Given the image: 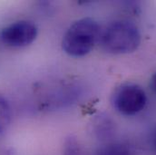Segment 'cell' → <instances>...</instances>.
I'll use <instances>...</instances> for the list:
<instances>
[{"mask_svg":"<svg viewBox=\"0 0 156 155\" xmlns=\"http://www.w3.org/2000/svg\"><path fill=\"white\" fill-rule=\"evenodd\" d=\"M99 43L108 54H130L140 45L141 34L133 22L120 19L111 22L101 31Z\"/></svg>","mask_w":156,"mask_h":155,"instance_id":"cell-1","label":"cell"},{"mask_svg":"<svg viewBox=\"0 0 156 155\" xmlns=\"http://www.w3.org/2000/svg\"><path fill=\"white\" fill-rule=\"evenodd\" d=\"M101 31L98 23L91 17L76 20L65 33L62 40V48L70 56H84L99 42Z\"/></svg>","mask_w":156,"mask_h":155,"instance_id":"cell-2","label":"cell"},{"mask_svg":"<svg viewBox=\"0 0 156 155\" xmlns=\"http://www.w3.org/2000/svg\"><path fill=\"white\" fill-rule=\"evenodd\" d=\"M147 97L144 90L136 83H127L115 91L112 104L117 112L123 115H134L145 107Z\"/></svg>","mask_w":156,"mask_h":155,"instance_id":"cell-3","label":"cell"},{"mask_svg":"<svg viewBox=\"0 0 156 155\" xmlns=\"http://www.w3.org/2000/svg\"><path fill=\"white\" fill-rule=\"evenodd\" d=\"M37 33L35 24L27 20H19L0 30V43L12 48L25 47L36 40Z\"/></svg>","mask_w":156,"mask_h":155,"instance_id":"cell-4","label":"cell"},{"mask_svg":"<svg viewBox=\"0 0 156 155\" xmlns=\"http://www.w3.org/2000/svg\"><path fill=\"white\" fill-rule=\"evenodd\" d=\"M115 128L114 122L106 117H97L91 125V133L97 140L106 142L114 136Z\"/></svg>","mask_w":156,"mask_h":155,"instance_id":"cell-5","label":"cell"},{"mask_svg":"<svg viewBox=\"0 0 156 155\" xmlns=\"http://www.w3.org/2000/svg\"><path fill=\"white\" fill-rule=\"evenodd\" d=\"M95 155H132V152L122 143L108 142L97 149Z\"/></svg>","mask_w":156,"mask_h":155,"instance_id":"cell-6","label":"cell"},{"mask_svg":"<svg viewBox=\"0 0 156 155\" xmlns=\"http://www.w3.org/2000/svg\"><path fill=\"white\" fill-rule=\"evenodd\" d=\"M12 120V113L9 103L0 94V138L8 131Z\"/></svg>","mask_w":156,"mask_h":155,"instance_id":"cell-7","label":"cell"},{"mask_svg":"<svg viewBox=\"0 0 156 155\" xmlns=\"http://www.w3.org/2000/svg\"><path fill=\"white\" fill-rule=\"evenodd\" d=\"M63 155H85V152L77 137L67 136L63 144Z\"/></svg>","mask_w":156,"mask_h":155,"instance_id":"cell-8","label":"cell"},{"mask_svg":"<svg viewBox=\"0 0 156 155\" xmlns=\"http://www.w3.org/2000/svg\"><path fill=\"white\" fill-rule=\"evenodd\" d=\"M151 87L156 93V73H154V75L153 76V77L151 79Z\"/></svg>","mask_w":156,"mask_h":155,"instance_id":"cell-9","label":"cell"},{"mask_svg":"<svg viewBox=\"0 0 156 155\" xmlns=\"http://www.w3.org/2000/svg\"><path fill=\"white\" fill-rule=\"evenodd\" d=\"M154 148L156 150V130L155 132H154Z\"/></svg>","mask_w":156,"mask_h":155,"instance_id":"cell-10","label":"cell"}]
</instances>
